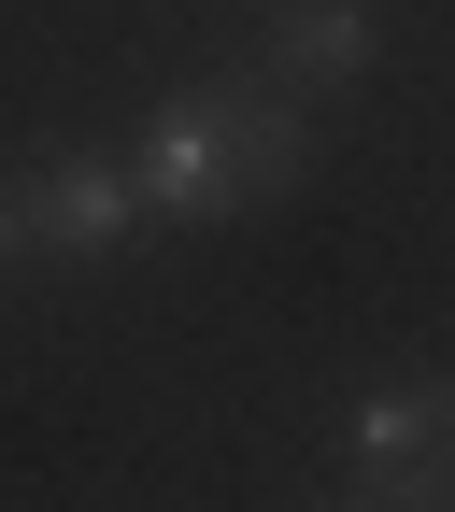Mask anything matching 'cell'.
<instances>
[{"instance_id": "4", "label": "cell", "mask_w": 455, "mask_h": 512, "mask_svg": "<svg viewBox=\"0 0 455 512\" xmlns=\"http://www.w3.org/2000/svg\"><path fill=\"white\" fill-rule=\"evenodd\" d=\"M370 57H384L370 0H299V15L256 43V72H271L285 100H328V86H370Z\"/></svg>"}, {"instance_id": "2", "label": "cell", "mask_w": 455, "mask_h": 512, "mask_svg": "<svg viewBox=\"0 0 455 512\" xmlns=\"http://www.w3.org/2000/svg\"><path fill=\"white\" fill-rule=\"evenodd\" d=\"M356 512H455V370H399L342 413V484Z\"/></svg>"}, {"instance_id": "1", "label": "cell", "mask_w": 455, "mask_h": 512, "mask_svg": "<svg viewBox=\"0 0 455 512\" xmlns=\"http://www.w3.org/2000/svg\"><path fill=\"white\" fill-rule=\"evenodd\" d=\"M128 171H143V214L157 228H242V214H271L313 171V114L271 72H214V86H171L143 114Z\"/></svg>"}, {"instance_id": "3", "label": "cell", "mask_w": 455, "mask_h": 512, "mask_svg": "<svg viewBox=\"0 0 455 512\" xmlns=\"http://www.w3.org/2000/svg\"><path fill=\"white\" fill-rule=\"evenodd\" d=\"M15 228H29V256H57V271H100V256H128L157 214H143V171H128V157L57 143V157H29V185H15Z\"/></svg>"}, {"instance_id": "5", "label": "cell", "mask_w": 455, "mask_h": 512, "mask_svg": "<svg viewBox=\"0 0 455 512\" xmlns=\"http://www.w3.org/2000/svg\"><path fill=\"white\" fill-rule=\"evenodd\" d=\"M15 256H29V228H15V185H0V271H15Z\"/></svg>"}]
</instances>
